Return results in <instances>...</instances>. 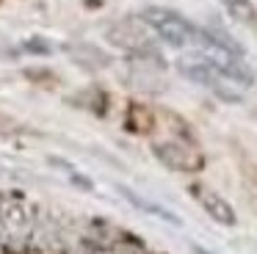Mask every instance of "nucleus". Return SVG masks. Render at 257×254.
<instances>
[{
  "label": "nucleus",
  "instance_id": "obj_6",
  "mask_svg": "<svg viewBox=\"0 0 257 254\" xmlns=\"http://www.w3.org/2000/svg\"><path fill=\"white\" fill-rule=\"evenodd\" d=\"M124 124H127V130L136 133V136H147V133L155 130V110L147 108V105L133 102V105H130V110H127Z\"/></svg>",
  "mask_w": 257,
  "mask_h": 254
},
{
  "label": "nucleus",
  "instance_id": "obj_3",
  "mask_svg": "<svg viewBox=\"0 0 257 254\" xmlns=\"http://www.w3.org/2000/svg\"><path fill=\"white\" fill-rule=\"evenodd\" d=\"M152 152H155V158L161 160L163 166H169V169H174V171H185V174H194V171H199L202 166H205L202 152L191 141H185V138L158 141V144H152Z\"/></svg>",
  "mask_w": 257,
  "mask_h": 254
},
{
  "label": "nucleus",
  "instance_id": "obj_1",
  "mask_svg": "<svg viewBox=\"0 0 257 254\" xmlns=\"http://www.w3.org/2000/svg\"><path fill=\"white\" fill-rule=\"evenodd\" d=\"M141 20L147 22V28H150L161 42L172 44V47H194L196 36H199V28L172 9L150 6V9L141 11Z\"/></svg>",
  "mask_w": 257,
  "mask_h": 254
},
{
  "label": "nucleus",
  "instance_id": "obj_5",
  "mask_svg": "<svg viewBox=\"0 0 257 254\" xmlns=\"http://www.w3.org/2000/svg\"><path fill=\"white\" fill-rule=\"evenodd\" d=\"M108 39H111L116 47H124L130 53H147L152 47L150 33H147V22H133V20H122L108 31Z\"/></svg>",
  "mask_w": 257,
  "mask_h": 254
},
{
  "label": "nucleus",
  "instance_id": "obj_8",
  "mask_svg": "<svg viewBox=\"0 0 257 254\" xmlns=\"http://www.w3.org/2000/svg\"><path fill=\"white\" fill-rule=\"evenodd\" d=\"M196 254H210L207 248H202V246H196Z\"/></svg>",
  "mask_w": 257,
  "mask_h": 254
},
{
  "label": "nucleus",
  "instance_id": "obj_2",
  "mask_svg": "<svg viewBox=\"0 0 257 254\" xmlns=\"http://www.w3.org/2000/svg\"><path fill=\"white\" fill-rule=\"evenodd\" d=\"M177 66H180V72H183L188 80H194V83H199V86L210 88V91L218 94L221 99H229V102H235V99H238V91H235L238 86H235L232 80H227V77H224L221 72L210 64V61L202 58L199 53L180 58Z\"/></svg>",
  "mask_w": 257,
  "mask_h": 254
},
{
  "label": "nucleus",
  "instance_id": "obj_7",
  "mask_svg": "<svg viewBox=\"0 0 257 254\" xmlns=\"http://www.w3.org/2000/svg\"><path fill=\"white\" fill-rule=\"evenodd\" d=\"M229 11H232V17H240V20H246V22L254 20V9H251L246 0H229Z\"/></svg>",
  "mask_w": 257,
  "mask_h": 254
},
{
  "label": "nucleus",
  "instance_id": "obj_4",
  "mask_svg": "<svg viewBox=\"0 0 257 254\" xmlns=\"http://www.w3.org/2000/svg\"><path fill=\"white\" fill-rule=\"evenodd\" d=\"M188 193L194 196V202L210 215L216 224L221 226H235L238 224V215H235V207L221 196L218 191H213L210 185H202V182H191L188 185Z\"/></svg>",
  "mask_w": 257,
  "mask_h": 254
}]
</instances>
